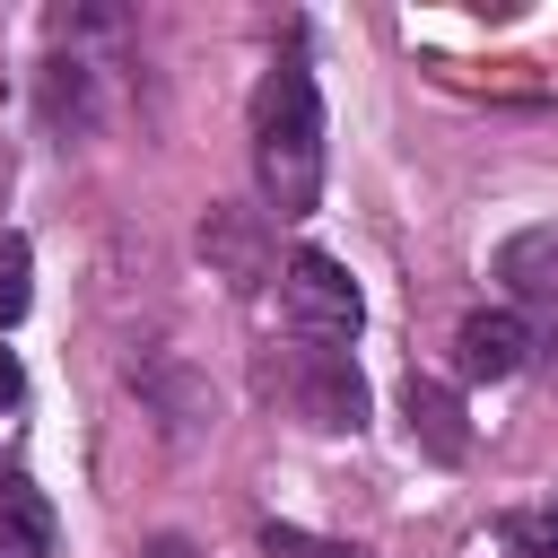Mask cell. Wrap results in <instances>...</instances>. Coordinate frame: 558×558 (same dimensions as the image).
Masks as SVG:
<instances>
[{"label":"cell","mask_w":558,"mask_h":558,"mask_svg":"<svg viewBox=\"0 0 558 558\" xmlns=\"http://www.w3.org/2000/svg\"><path fill=\"white\" fill-rule=\"evenodd\" d=\"M140 558H201V549H192V541H183V532H157V541H148V549H140Z\"/></svg>","instance_id":"obj_15"},{"label":"cell","mask_w":558,"mask_h":558,"mask_svg":"<svg viewBox=\"0 0 558 558\" xmlns=\"http://www.w3.org/2000/svg\"><path fill=\"white\" fill-rule=\"evenodd\" d=\"M17 392H26V366L0 349V410H17Z\"/></svg>","instance_id":"obj_14"},{"label":"cell","mask_w":558,"mask_h":558,"mask_svg":"<svg viewBox=\"0 0 558 558\" xmlns=\"http://www.w3.org/2000/svg\"><path fill=\"white\" fill-rule=\"evenodd\" d=\"M52 549H61L52 497L26 480H0V558H52Z\"/></svg>","instance_id":"obj_9"},{"label":"cell","mask_w":558,"mask_h":558,"mask_svg":"<svg viewBox=\"0 0 558 558\" xmlns=\"http://www.w3.org/2000/svg\"><path fill=\"white\" fill-rule=\"evenodd\" d=\"M506 541H514L523 558H558V506H523V514L506 523Z\"/></svg>","instance_id":"obj_13"},{"label":"cell","mask_w":558,"mask_h":558,"mask_svg":"<svg viewBox=\"0 0 558 558\" xmlns=\"http://www.w3.org/2000/svg\"><path fill=\"white\" fill-rule=\"evenodd\" d=\"M497 279L514 288V305H532V314H558V227H523V235H506V253H497Z\"/></svg>","instance_id":"obj_7"},{"label":"cell","mask_w":558,"mask_h":558,"mask_svg":"<svg viewBox=\"0 0 558 558\" xmlns=\"http://www.w3.org/2000/svg\"><path fill=\"white\" fill-rule=\"evenodd\" d=\"M453 357H462V375L506 384V375H523V357H532V323H523L514 305H480V314H462Z\"/></svg>","instance_id":"obj_4"},{"label":"cell","mask_w":558,"mask_h":558,"mask_svg":"<svg viewBox=\"0 0 558 558\" xmlns=\"http://www.w3.org/2000/svg\"><path fill=\"white\" fill-rule=\"evenodd\" d=\"M262 558H357V549L323 541V532H296V523H262Z\"/></svg>","instance_id":"obj_12"},{"label":"cell","mask_w":558,"mask_h":558,"mask_svg":"<svg viewBox=\"0 0 558 558\" xmlns=\"http://www.w3.org/2000/svg\"><path fill=\"white\" fill-rule=\"evenodd\" d=\"M44 122L61 140H87L96 131V70L70 52V61H44Z\"/></svg>","instance_id":"obj_10"},{"label":"cell","mask_w":558,"mask_h":558,"mask_svg":"<svg viewBox=\"0 0 558 558\" xmlns=\"http://www.w3.org/2000/svg\"><path fill=\"white\" fill-rule=\"evenodd\" d=\"M201 253H209L235 288L279 279V270H270V227H262V209H209V218H201Z\"/></svg>","instance_id":"obj_5"},{"label":"cell","mask_w":558,"mask_h":558,"mask_svg":"<svg viewBox=\"0 0 558 558\" xmlns=\"http://www.w3.org/2000/svg\"><path fill=\"white\" fill-rule=\"evenodd\" d=\"M401 418H410V436H418L436 462H462V453H471V418H462L453 384H436V375H401Z\"/></svg>","instance_id":"obj_6"},{"label":"cell","mask_w":558,"mask_h":558,"mask_svg":"<svg viewBox=\"0 0 558 558\" xmlns=\"http://www.w3.org/2000/svg\"><path fill=\"white\" fill-rule=\"evenodd\" d=\"M140 392L157 401V418H166L183 445H192L201 427H218V384H209V375H192V366H174V357H166V366H148V375H140Z\"/></svg>","instance_id":"obj_8"},{"label":"cell","mask_w":558,"mask_h":558,"mask_svg":"<svg viewBox=\"0 0 558 558\" xmlns=\"http://www.w3.org/2000/svg\"><path fill=\"white\" fill-rule=\"evenodd\" d=\"M270 384L288 392V410L305 418V427H323V436H357L366 427V375H357V357L349 349H296L288 366H270Z\"/></svg>","instance_id":"obj_3"},{"label":"cell","mask_w":558,"mask_h":558,"mask_svg":"<svg viewBox=\"0 0 558 558\" xmlns=\"http://www.w3.org/2000/svg\"><path fill=\"white\" fill-rule=\"evenodd\" d=\"M279 314H288V331L296 340H314V349H340V340H357V323H366V296H357V279L331 262V253H288L279 262Z\"/></svg>","instance_id":"obj_2"},{"label":"cell","mask_w":558,"mask_h":558,"mask_svg":"<svg viewBox=\"0 0 558 558\" xmlns=\"http://www.w3.org/2000/svg\"><path fill=\"white\" fill-rule=\"evenodd\" d=\"M253 183H262L270 218H305L323 201V96L296 52L253 96Z\"/></svg>","instance_id":"obj_1"},{"label":"cell","mask_w":558,"mask_h":558,"mask_svg":"<svg viewBox=\"0 0 558 558\" xmlns=\"http://www.w3.org/2000/svg\"><path fill=\"white\" fill-rule=\"evenodd\" d=\"M26 296H35V253L26 235H0V331L26 314Z\"/></svg>","instance_id":"obj_11"}]
</instances>
